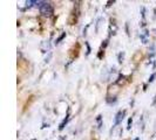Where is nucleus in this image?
Returning <instances> with one entry per match:
<instances>
[{
	"mask_svg": "<svg viewBox=\"0 0 156 140\" xmlns=\"http://www.w3.org/2000/svg\"><path fill=\"white\" fill-rule=\"evenodd\" d=\"M38 7H39V11L42 15L45 17H49L53 14V7L49 3H46V1H39L38 4Z\"/></svg>",
	"mask_w": 156,
	"mask_h": 140,
	"instance_id": "1",
	"label": "nucleus"
},
{
	"mask_svg": "<svg viewBox=\"0 0 156 140\" xmlns=\"http://www.w3.org/2000/svg\"><path fill=\"white\" fill-rule=\"evenodd\" d=\"M124 114H126V111H119L115 116V121H114V126L119 125L120 123H122L123 118H124Z\"/></svg>",
	"mask_w": 156,
	"mask_h": 140,
	"instance_id": "2",
	"label": "nucleus"
},
{
	"mask_svg": "<svg viewBox=\"0 0 156 140\" xmlns=\"http://www.w3.org/2000/svg\"><path fill=\"white\" fill-rule=\"evenodd\" d=\"M40 48H41V52L42 53H47V50L50 49V44L48 43V42H42Z\"/></svg>",
	"mask_w": 156,
	"mask_h": 140,
	"instance_id": "3",
	"label": "nucleus"
},
{
	"mask_svg": "<svg viewBox=\"0 0 156 140\" xmlns=\"http://www.w3.org/2000/svg\"><path fill=\"white\" fill-rule=\"evenodd\" d=\"M68 119H69V113H68V114H67V117L64 119V121H62V123L60 124V126H59V130H60V131H62V130L65 129V125H66V124H67V121H68Z\"/></svg>",
	"mask_w": 156,
	"mask_h": 140,
	"instance_id": "4",
	"label": "nucleus"
},
{
	"mask_svg": "<svg viewBox=\"0 0 156 140\" xmlns=\"http://www.w3.org/2000/svg\"><path fill=\"white\" fill-rule=\"evenodd\" d=\"M38 4H39V1H32V0H29V1H26V6H27L28 8H31V7H33L34 5L38 6Z\"/></svg>",
	"mask_w": 156,
	"mask_h": 140,
	"instance_id": "5",
	"label": "nucleus"
},
{
	"mask_svg": "<svg viewBox=\"0 0 156 140\" xmlns=\"http://www.w3.org/2000/svg\"><path fill=\"white\" fill-rule=\"evenodd\" d=\"M123 57H124V53H120L119 54V63H122L123 62Z\"/></svg>",
	"mask_w": 156,
	"mask_h": 140,
	"instance_id": "6",
	"label": "nucleus"
},
{
	"mask_svg": "<svg viewBox=\"0 0 156 140\" xmlns=\"http://www.w3.org/2000/svg\"><path fill=\"white\" fill-rule=\"evenodd\" d=\"M131 124H133V118H129L128 119V124H127V130L131 129Z\"/></svg>",
	"mask_w": 156,
	"mask_h": 140,
	"instance_id": "7",
	"label": "nucleus"
},
{
	"mask_svg": "<svg viewBox=\"0 0 156 140\" xmlns=\"http://www.w3.org/2000/svg\"><path fill=\"white\" fill-rule=\"evenodd\" d=\"M155 78H156V72H154V74L149 77V80H148V81H149V83H151V82H154V81H155Z\"/></svg>",
	"mask_w": 156,
	"mask_h": 140,
	"instance_id": "8",
	"label": "nucleus"
},
{
	"mask_svg": "<svg viewBox=\"0 0 156 140\" xmlns=\"http://www.w3.org/2000/svg\"><path fill=\"white\" fill-rule=\"evenodd\" d=\"M65 36H66V33H62V35L61 36H59V39H56V41H55V43H59V42L61 41L62 39L65 37Z\"/></svg>",
	"mask_w": 156,
	"mask_h": 140,
	"instance_id": "9",
	"label": "nucleus"
},
{
	"mask_svg": "<svg viewBox=\"0 0 156 140\" xmlns=\"http://www.w3.org/2000/svg\"><path fill=\"white\" fill-rule=\"evenodd\" d=\"M86 46H87V55H89V53H90V47H89L88 42H86Z\"/></svg>",
	"mask_w": 156,
	"mask_h": 140,
	"instance_id": "10",
	"label": "nucleus"
},
{
	"mask_svg": "<svg viewBox=\"0 0 156 140\" xmlns=\"http://www.w3.org/2000/svg\"><path fill=\"white\" fill-rule=\"evenodd\" d=\"M107 44H108V40H105V43H102V48H106Z\"/></svg>",
	"mask_w": 156,
	"mask_h": 140,
	"instance_id": "11",
	"label": "nucleus"
},
{
	"mask_svg": "<svg viewBox=\"0 0 156 140\" xmlns=\"http://www.w3.org/2000/svg\"><path fill=\"white\" fill-rule=\"evenodd\" d=\"M58 140H66V137H60Z\"/></svg>",
	"mask_w": 156,
	"mask_h": 140,
	"instance_id": "12",
	"label": "nucleus"
},
{
	"mask_svg": "<svg viewBox=\"0 0 156 140\" xmlns=\"http://www.w3.org/2000/svg\"><path fill=\"white\" fill-rule=\"evenodd\" d=\"M153 104H156V96L154 97V102H153Z\"/></svg>",
	"mask_w": 156,
	"mask_h": 140,
	"instance_id": "13",
	"label": "nucleus"
},
{
	"mask_svg": "<svg viewBox=\"0 0 156 140\" xmlns=\"http://www.w3.org/2000/svg\"><path fill=\"white\" fill-rule=\"evenodd\" d=\"M153 32H154V33H155V34H156V28H154V29H153Z\"/></svg>",
	"mask_w": 156,
	"mask_h": 140,
	"instance_id": "14",
	"label": "nucleus"
},
{
	"mask_svg": "<svg viewBox=\"0 0 156 140\" xmlns=\"http://www.w3.org/2000/svg\"><path fill=\"white\" fill-rule=\"evenodd\" d=\"M134 140H140V138H135V139H134Z\"/></svg>",
	"mask_w": 156,
	"mask_h": 140,
	"instance_id": "15",
	"label": "nucleus"
},
{
	"mask_svg": "<svg viewBox=\"0 0 156 140\" xmlns=\"http://www.w3.org/2000/svg\"><path fill=\"white\" fill-rule=\"evenodd\" d=\"M32 140H35V139H32Z\"/></svg>",
	"mask_w": 156,
	"mask_h": 140,
	"instance_id": "16",
	"label": "nucleus"
}]
</instances>
